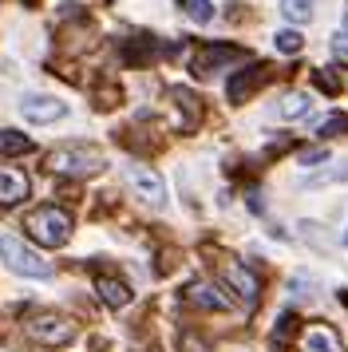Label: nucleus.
Returning a JSON list of instances; mask_svg holds the SVG:
<instances>
[{
	"mask_svg": "<svg viewBox=\"0 0 348 352\" xmlns=\"http://www.w3.org/2000/svg\"><path fill=\"white\" fill-rule=\"evenodd\" d=\"M24 230H28L32 241H40L47 250H60V245H67V238H72V214L60 210V206H40L24 218Z\"/></svg>",
	"mask_w": 348,
	"mask_h": 352,
	"instance_id": "2",
	"label": "nucleus"
},
{
	"mask_svg": "<svg viewBox=\"0 0 348 352\" xmlns=\"http://www.w3.org/2000/svg\"><path fill=\"white\" fill-rule=\"evenodd\" d=\"M293 329H297V317H293V313H285V317L277 320V329H273V349H285V340L293 336Z\"/></svg>",
	"mask_w": 348,
	"mask_h": 352,
	"instance_id": "21",
	"label": "nucleus"
},
{
	"mask_svg": "<svg viewBox=\"0 0 348 352\" xmlns=\"http://www.w3.org/2000/svg\"><path fill=\"white\" fill-rule=\"evenodd\" d=\"M301 352H345V344L329 324H313L301 333Z\"/></svg>",
	"mask_w": 348,
	"mask_h": 352,
	"instance_id": "12",
	"label": "nucleus"
},
{
	"mask_svg": "<svg viewBox=\"0 0 348 352\" xmlns=\"http://www.w3.org/2000/svg\"><path fill=\"white\" fill-rule=\"evenodd\" d=\"M182 8H186V16L194 24H210L214 20V4L210 0H182Z\"/></svg>",
	"mask_w": 348,
	"mask_h": 352,
	"instance_id": "20",
	"label": "nucleus"
},
{
	"mask_svg": "<svg viewBox=\"0 0 348 352\" xmlns=\"http://www.w3.org/2000/svg\"><path fill=\"white\" fill-rule=\"evenodd\" d=\"M44 166L52 175H67V178H87V175H99L107 159H103V151L91 143H63L56 151H47Z\"/></svg>",
	"mask_w": 348,
	"mask_h": 352,
	"instance_id": "1",
	"label": "nucleus"
},
{
	"mask_svg": "<svg viewBox=\"0 0 348 352\" xmlns=\"http://www.w3.org/2000/svg\"><path fill=\"white\" fill-rule=\"evenodd\" d=\"M182 297H186V305L206 309V313H221V309H230V301L221 297V289L214 285V281H190Z\"/></svg>",
	"mask_w": 348,
	"mask_h": 352,
	"instance_id": "10",
	"label": "nucleus"
},
{
	"mask_svg": "<svg viewBox=\"0 0 348 352\" xmlns=\"http://www.w3.org/2000/svg\"><path fill=\"white\" fill-rule=\"evenodd\" d=\"M340 131H348V115H332V119L320 123V135H325V139H336Z\"/></svg>",
	"mask_w": 348,
	"mask_h": 352,
	"instance_id": "23",
	"label": "nucleus"
},
{
	"mask_svg": "<svg viewBox=\"0 0 348 352\" xmlns=\"http://www.w3.org/2000/svg\"><path fill=\"white\" fill-rule=\"evenodd\" d=\"M0 257H4L8 270L20 273V277H52V261H44L36 250H28V245L20 238H12V234L0 238Z\"/></svg>",
	"mask_w": 348,
	"mask_h": 352,
	"instance_id": "4",
	"label": "nucleus"
},
{
	"mask_svg": "<svg viewBox=\"0 0 348 352\" xmlns=\"http://www.w3.org/2000/svg\"><path fill=\"white\" fill-rule=\"evenodd\" d=\"M329 182H348V162H345V166H329V170H320V175H305V178H301V186H309V190L329 186Z\"/></svg>",
	"mask_w": 348,
	"mask_h": 352,
	"instance_id": "17",
	"label": "nucleus"
},
{
	"mask_svg": "<svg viewBox=\"0 0 348 352\" xmlns=\"http://www.w3.org/2000/svg\"><path fill=\"white\" fill-rule=\"evenodd\" d=\"M273 48H277V52H285V56H297V52L305 48V40H301V32H297V28H285V32H277V36H273Z\"/></svg>",
	"mask_w": 348,
	"mask_h": 352,
	"instance_id": "19",
	"label": "nucleus"
},
{
	"mask_svg": "<svg viewBox=\"0 0 348 352\" xmlns=\"http://www.w3.org/2000/svg\"><path fill=\"white\" fill-rule=\"evenodd\" d=\"M95 293H99V301L107 305V309H123V305H131V285L119 281V277H107V273L95 277Z\"/></svg>",
	"mask_w": 348,
	"mask_h": 352,
	"instance_id": "14",
	"label": "nucleus"
},
{
	"mask_svg": "<svg viewBox=\"0 0 348 352\" xmlns=\"http://www.w3.org/2000/svg\"><path fill=\"white\" fill-rule=\"evenodd\" d=\"M32 190L28 175L20 170V166H8V162H0V206H16V202H24Z\"/></svg>",
	"mask_w": 348,
	"mask_h": 352,
	"instance_id": "9",
	"label": "nucleus"
},
{
	"mask_svg": "<svg viewBox=\"0 0 348 352\" xmlns=\"http://www.w3.org/2000/svg\"><path fill=\"white\" fill-rule=\"evenodd\" d=\"M281 16L289 24H309L313 20V0H281Z\"/></svg>",
	"mask_w": 348,
	"mask_h": 352,
	"instance_id": "16",
	"label": "nucleus"
},
{
	"mask_svg": "<svg viewBox=\"0 0 348 352\" xmlns=\"http://www.w3.org/2000/svg\"><path fill=\"white\" fill-rule=\"evenodd\" d=\"M329 159V146H313V151H301V162L305 166H316V162Z\"/></svg>",
	"mask_w": 348,
	"mask_h": 352,
	"instance_id": "24",
	"label": "nucleus"
},
{
	"mask_svg": "<svg viewBox=\"0 0 348 352\" xmlns=\"http://www.w3.org/2000/svg\"><path fill=\"white\" fill-rule=\"evenodd\" d=\"M246 198H250V210H253V214H261V190H250Z\"/></svg>",
	"mask_w": 348,
	"mask_h": 352,
	"instance_id": "26",
	"label": "nucleus"
},
{
	"mask_svg": "<svg viewBox=\"0 0 348 352\" xmlns=\"http://www.w3.org/2000/svg\"><path fill=\"white\" fill-rule=\"evenodd\" d=\"M332 52L348 56V28H345V32H336V36H332Z\"/></svg>",
	"mask_w": 348,
	"mask_h": 352,
	"instance_id": "25",
	"label": "nucleus"
},
{
	"mask_svg": "<svg viewBox=\"0 0 348 352\" xmlns=\"http://www.w3.org/2000/svg\"><path fill=\"white\" fill-rule=\"evenodd\" d=\"M345 245H348V234H345Z\"/></svg>",
	"mask_w": 348,
	"mask_h": 352,
	"instance_id": "27",
	"label": "nucleus"
},
{
	"mask_svg": "<svg viewBox=\"0 0 348 352\" xmlns=\"http://www.w3.org/2000/svg\"><path fill=\"white\" fill-rule=\"evenodd\" d=\"M0 151H4V155H28L32 139L20 135V131H0Z\"/></svg>",
	"mask_w": 348,
	"mask_h": 352,
	"instance_id": "18",
	"label": "nucleus"
},
{
	"mask_svg": "<svg viewBox=\"0 0 348 352\" xmlns=\"http://www.w3.org/2000/svg\"><path fill=\"white\" fill-rule=\"evenodd\" d=\"M127 182L135 186V194H139L142 202H151V206H162V202H166V182H162L151 166H131V170H127Z\"/></svg>",
	"mask_w": 348,
	"mask_h": 352,
	"instance_id": "8",
	"label": "nucleus"
},
{
	"mask_svg": "<svg viewBox=\"0 0 348 352\" xmlns=\"http://www.w3.org/2000/svg\"><path fill=\"white\" fill-rule=\"evenodd\" d=\"M265 80H269V67H265V64H253L250 72H237L234 80H230V99H234V103L250 99V96H253V91H257V87H261Z\"/></svg>",
	"mask_w": 348,
	"mask_h": 352,
	"instance_id": "13",
	"label": "nucleus"
},
{
	"mask_svg": "<svg viewBox=\"0 0 348 352\" xmlns=\"http://www.w3.org/2000/svg\"><path fill=\"white\" fill-rule=\"evenodd\" d=\"M20 115L28 123H56L67 115V103H60L56 96H24L20 99Z\"/></svg>",
	"mask_w": 348,
	"mask_h": 352,
	"instance_id": "7",
	"label": "nucleus"
},
{
	"mask_svg": "<svg viewBox=\"0 0 348 352\" xmlns=\"http://www.w3.org/2000/svg\"><path fill=\"white\" fill-rule=\"evenodd\" d=\"M237 60H246V52L234 48V44H202V48L190 56V72L198 80H210L214 72H221L226 64H237Z\"/></svg>",
	"mask_w": 348,
	"mask_h": 352,
	"instance_id": "5",
	"label": "nucleus"
},
{
	"mask_svg": "<svg viewBox=\"0 0 348 352\" xmlns=\"http://www.w3.org/2000/svg\"><path fill=\"white\" fill-rule=\"evenodd\" d=\"M166 96L174 99V111H178V131H194L198 119H202V99L186 91V87H171Z\"/></svg>",
	"mask_w": 348,
	"mask_h": 352,
	"instance_id": "11",
	"label": "nucleus"
},
{
	"mask_svg": "<svg viewBox=\"0 0 348 352\" xmlns=\"http://www.w3.org/2000/svg\"><path fill=\"white\" fill-rule=\"evenodd\" d=\"M218 273H221V281H226V289L246 309H257V301H261V281H257V273L250 265H241L237 257H218Z\"/></svg>",
	"mask_w": 348,
	"mask_h": 352,
	"instance_id": "3",
	"label": "nucleus"
},
{
	"mask_svg": "<svg viewBox=\"0 0 348 352\" xmlns=\"http://www.w3.org/2000/svg\"><path fill=\"white\" fill-rule=\"evenodd\" d=\"M28 336L56 349V344H67V340L76 336V324L63 317V313H36V317L28 320Z\"/></svg>",
	"mask_w": 348,
	"mask_h": 352,
	"instance_id": "6",
	"label": "nucleus"
},
{
	"mask_svg": "<svg viewBox=\"0 0 348 352\" xmlns=\"http://www.w3.org/2000/svg\"><path fill=\"white\" fill-rule=\"evenodd\" d=\"M178 352H210V344L194 333H178Z\"/></svg>",
	"mask_w": 348,
	"mask_h": 352,
	"instance_id": "22",
	"label": "nucleus"
},
{
	"mask_svg": "<svg viewBox=\"0 0 348 352\" xmlns=\"http://www.w3.org/2000/svg\"><path fill=\"white\" fill-rule=\"evenodd\" d=\"M309 111H313V99L305 96V91H289L277 103V119H305Z\"/></svg>",
	"mask_w": 348,
	"mask_h": 352,
	"instance_id": "15",
	"label": "nucleus"
}]
</instances>
